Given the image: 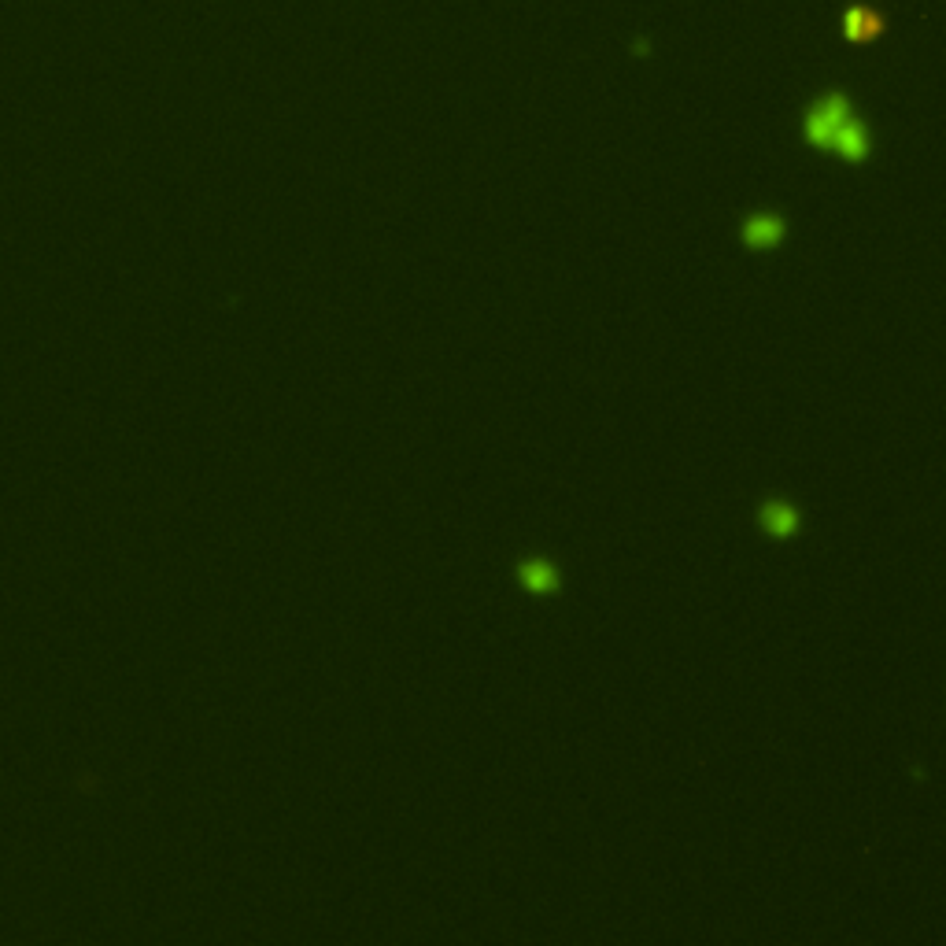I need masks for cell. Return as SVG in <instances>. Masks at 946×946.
Returning a JSON list of instances; mask_svg holds the SVG:
<instances>
[{"label": "cell", "mask_w": 946, "mask_h": 946, "mask_svg": "<svg viewBox=\"0 0 946 946\" xmlns=\"http://www.w3.org/2000/svg\"><path fill=\"white\" fill-rule=\"evenodd\" d=\"M806 137L813 145L832 148V152H839L843 159H854V163L869 156V134H865L862 122L854 119V108L843 93H828L806 115Z\"/></svg>", "instance_id": "obj_1"}, {"label": "cell", "mask_w": 946, "mask_h": 946, "mask_svg": "<svg viewBox=\"0 0 946 946\" xmlns=\"http://www.w3.org/2000/svg\"><path fill=\"white\" fill-rule=\"evenodd\" d=\"M743 237H747L751 248H773V244H780V237H784V222H780L777 215H754V219L743 226Z\"/></svg>", "instance_id": "obj_2"}, {"label": "cell", "mask_w": 946, "mask_h": 946, "mask_svg": "<svg viewBox=\"0 0 946 946\" xmlns=\"http://www.w3.org/2000/svg\"><path fill=\"white\" fill-rule=\"evenodd\" d=\"M762 525L773 536H791L795 525H799V514H795L788 503H769V507L762 510Z\"/></svg>", "instance_id": "obj_3"}, {"label": "cell", "mask_w": 946, "mask_h": 946, "mask_svg": "<svg viewBox=\"0 0 946 946\" xmlns=\"http://www.w3.org/2000/svg\"><path fill=\"white\" fill-rule=\"evenodd\" d=\"M522 581L529 584L533 592H551V588H555V570H551L547 562H525Z\"/></svg>", "instance_id": "obj_4"}, {"label": "cell", "mask_w": 946, "mask_h": 946, "mask_svg": "<svg viewBox=\"0 0 946 946\" xmlns=\"http://www.w3.org/2000/svg\"><path fill=\"white\" fill-rule=\"evenodd\" d=\"M876 34H880V19H876L873 12H862V8H854V12L847 15V37L862 41V37H876Z\"/></svg>", "instance_id": "obj_5"}]
</instances>
